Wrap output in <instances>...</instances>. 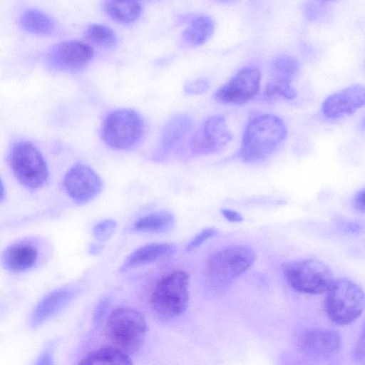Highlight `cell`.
<instances>
[{
  "label": "cell",
  "instance_id": "30",
  "mask_svg": "<svg viewBox=\"0 0 365 365\" xmlns=\"http://www.w3.org/2000/svg\"><path fill=\"white\" fill-rule=\"evenodd\" d=\"M327 2H309L305 7L306 16L309 20L315 21L326 12L328 5Z\"/></svg>",
  "mask_w": 365,
  "mask_h": 365
},
{
  "label": "cell",
  "instance_id": "20",
  "mask_svg": "<svg viewBox=\"0 0 365 365\" xmlns=\"http://www.w3.org/2000/svg\"><path fill=\"white\" fill-rule=\"evenodd\" d=\"M215 22L212 17L201 14L195 16L182 34L183 40L190 46L204 44L213 34Z\"/></svg>",
  "mask_w": 365,
  "mask_h": 365
},
{
  "label": "cell",
  "instance_id": "2",
  "mask_svg": "<svg viewBox=\"0 0 365 365\" xmlns=\"http://www.w3.org/2000/svg\"><path fill=\"white\" fill-rule=\"evenodd\" d=\"M256 253L250 246L232 245L212 253L205 267L207 282L215 288L231 284L255 262Z\"/></svg>",
  "mask_w": 365,
  "mask_h": 365
},
{
  "label": "cell",
  "instance_id": "3",
  "mask_svg": "<svg viewBox=\"0 0 365 365\" xmlns=\"http://www.w3.org/2000/svg\"><path fill=\"white\" fill-rule=\"evenodd\" d=\"M107 329L113 346L130 356L143 346L148 327L140 312L132 308L119 307L110 314Z\"/></svg>",
  "mask_w": 365,
  "mask_h": 365
},
{
  "label": "cell",
  "instance_id": "15",
  "mask_svg": "<svg viewBox=\"0 0 365 365\" xmlns=\"http://www.w3.org/2000/svg\"><path fill=\"white\" fill-rule=\"evenodd\" d=\"M38 257L36 245L21 241L6 248L1 256V262L6 270L21 273L31 269L37 263Z\"/></svg>",
  "mask_w": 365,
  "mask_h": 365
},
{
  "label": "cell",
  "instance_id": "7",
  "mask_svg": "<svg viewBox=\"0 0 365 365\" xmlns=\"http://www.w3.org/2000/svg\"><path fill=\"white\" fill-rule=\"evenodd\" d=\"M144 121L135 110L120 108L111 111L105 118L101 137L110 148L123 150L134 147L144 132Z\"/></svg>",
  "mask_w": 365,
  "mask_h": 365
},
{
  "label": "cell",
  "instance_id": "28",
  "mask_svg": "<svg viewBox=\"0 0 365 365\" xmlns=\"http://www.w3.org/2000/svg\"><path fill=\"white\" fill-rule=\"evenodd\" d=\"M217 233V231L212 227L202 230L188 242L185 250V252H190L197 248L208 239L214 237Z\"/></svg>",
  "mask_w": 365,
  "mask_h": 365
},
{
  "label": "cell",
  "instance_id": "27",
  "mask_svg": "<svg viewBox=\"0 0 365 365\" xmlns=\"http://www.w3.org/2000/svg\"><path fill=\"white\" fill-rule=\"evenodd\" d=\"M117 222L113 219H105L97 224L93 228V235L99 242H105L109 240L115 232Z\"/></svg>",
  "mask_w": 365,
  "mask_h": 365
},
{
  "label": "cell",
  "instance_id": "4",
  "mask_svg": "<svg viewBox=\"0 0 365 365\" xmlns=\"http://www.w3.org/2000/svg\"><path fill=\"white\" fill-rule=\"evenodd\" d=\"M190 277L182 270H176L162 277L154 286L150 302L153 309L165 318L182 314L189 303Z\"/></svg>",
  "mask_w": 365,
  "mask_h": 365
},
{
  "label": "cell",
  "instance_id": "21",
  "mask_svg": "<svg viewBox=\"0 0 365 365\" xmlns=\"http://www.w3.org/2000/svg\"><path fill=\"white\" fill-rule=\"evenodd\" d=\"M106 14L114 21L122 24L135 21L143 11L139 1H106L103 4Z\"/></svg>",
  "mask_w": 365,
  "mask_h": 365
},
{
  "label": "cell",
  "instance_id": "6",
  "mask_svg": "<svg viewBox=\"0 0 365 365\" xmlns=\"http://www.w3.org/2000/svg\"><path fill=\"white\" fill-rule=\"evenodd\" d=\"M282 269L289 285L302 293H323L334 280L331 268L324 262L317 259L284 262Z\"/></svg>",
  "mask_w": 365,
  "mask_h": 365
},
{
  "label": "cell",
  "instance_id": "26",
  "mask_svg": "<svg viewBox=\"0 0 365 365\" xmlns=\"http://www.w3.org/2000/svg\"><path fill=\"white\" fill-rule=\"evenodd\" d=\"M297 97V91L292 86L280 85L267 81L262 93V98L266 101L278 99L292 100Z\"/></svg>",
  "mask_w": 365,
  "mask_h": 365
},
{
  "label": "cell",
  "instance_id": "24",
  "mask_svg": "<svg viewBox=\"0 0 365 365\" xmlns=\"http://www.w3.org/2000/svg\"><path fill=\"white\" fill-rule=\"evenodd\" d=\"M19 22L27 32L40 35L50 34L55 26L53 20L48 14L34 9L22 13Z\"/></svg>",
  "mask_w": 365,
  "mask_h": 365
},
{
  "label": "cell",
  "instance_id": "29",
  "mask_svg": "<svg viewBox=\"0 0 365 365\" xmlns=\"http://www.w3.org/2000/svg\"><path fill=\"white\" fill-rule=\"evenodd\" d=\"M210 86V82L205 78H197L188 81L185 86V93L187 95H196L205 93Z\"/></svg>",
  "mask_w": 365,
  "mask_h": 365
},
{
  "label": "cell",
  "instance_id": "34",
  "mask_svg": "<svg viewBox=\"0 0 365 365\" xmlns=\"http://www.w3.org/2000/svg\"><path fill=\"white\" fill-rule=\"evenodd\" d=\"M5 196V188L4 184L0 178V202L3 200Z\"/></svg>",
  "mask_w": 365,
  "mask_h": 365
},
{
  "label": "cell",
  "instance_id": "13",
  "mask_svg": "<svg viewBox=\"0 0 365 365\" xmlns=\"http://www.w3.org/2000/svg\"><path fill=\"white\" fill-rule=\"evenodd\" d=\"M364 88L354 84L329 96L322 105V113L329 119H339L355 113L364 104Z\"/></svg>",
  "mask_w": 365,
  "mask_h": 365
},
{
  "label": "cell",
  "instance_id": "31",
  "mask_svg": "<svg viewBox=\"0 0 365 365\" xmlns=\"http://www.w3.org/2000/svg\"><path fill=\"white\" fill-rule=\"evenodd\" d=\"M34 365H53L52 354L48 349H45L38 357Z\"/></svg>",
  "mask_w": 365,
  "mask_h": 365
},
{
  "label": "cell",
  "instance_id": "33",
  "mask_svg": "<svg viewBox=\"0 0 365 365\" xmlns=\"http://www.w3.org/2000/svg\"><path fill=\"white\" fill-rule=\"evenodd\" d=\"M221 212L224 217L231 222H240L243 220L242 215L235 210L222 209Z\"/></svg>",
  "mask_w": 365,
  "mask_h": 365
},
{
  "label": "cell",
  "instance_id": "18",
  "mask_svg": "<svg viewBox=\"0 0 365 365\" xmlns=\"http://www.w3.org/2000/svg\"><path fill=\"white\" fill-rule=\"evenodd\" d=\"M300 70L299 61L289 54H279L275 56L269 64V81L281 85L292 86V81Z\"/></svg>",
  "mask_w": 365,
  "mask_h": 365
},
{
  "label": "cell",
  "instance_id": "10",
  "mask_svg": "<svg viewBox=\"0 0 365 365\" xmlns=\"http://www.w3.org/2000/svg\"><path fill=\"white\" fill-rule=\"evenodd\" d=\"M232 135L224 115L207 118L190 139V149L194 155H205L222 150L231 141Z\"/></svg>",
  "mask_w": 365,
  "mask_h": 365
},
{
  "label": "cell",
  "instance_id": "1",
  "mask_svg": "<svg viewBox=\"0 0 365 365\" xmlns=\"http://www.w3.org/2000/svg\"><path fill=\"white\" fill-rule=\"evenodd\" d=\"M287 130L276 115L262 113L252 117L243 132L238 157L247 163H258L270 156L284 142Z\"/></svg>",
  "mask_w": 365,
  "mask_h": 365
},
{
  "label": "cell",
  "instance_id": "19",
  "mask_svg": "<svg viewBox=\"0 0 365 365\" xmlns=\"http://www.w3.org/2000/svg\"><path fill=\"white\" fill-rule=\"evenodd\" d=\"M175 224L173 214L168 210H160L138 218L133 229L141 233L160 234L171 230Z\"/></svg>",
  "mask_w": 365,
  "mask_h": 365
},
{
  "label": "cell",
  "instance_id": "23",
  "mask_svg": "<svg viewBox=\"0 0 365 365\" xmlns=\"http://www.w3.org/2000/svg\"><path fill=\"white\" fill-rule=\"evenodd\" d=\"M192 120L185 114L177 115L164 125L161 135V148H168L177 144L188 133Z\"/></svg>",
  "mask_w": 365,
  "mask_h": 365
},
{
  "label": "cell",
  "instance_id": "22",
  "mask_svg": "<svg viewBox=\"0 0 365 365\" xmlns=\"http://www.w3.org/2000/svg\"><path fill=\"white\" fill-rule=\"evenodd\" d=\"M78 365H133L130 356L113 346L89 352Z\"/></svg>",
  "mask_w": 365,
  "mask_h": 365
},
{
  "label": "cell",
  "instance_id": "32",
  "mask_svg": "<svg viewBox=\"0 0 365 365\" xmlns=\"http://www.w3.org/2000/svg\"><path fill=\"white\" fill-rule=\"evenodd\" d=\"M353 205L356 210L360 212H364V189L359 190L354 197Z\"/></svg>",
  "mask_w": 365,
  "mask_h": 365
},
{
  "label": "cell",
  "instance_id": "9",
  "mask_svg": "<svg viewBox=\"0 0 365 365\" xmlns=\"http://www.w3.org/2000/svg\"><path fill=\"white\" fill-rule=\"evenodd\" d=\"M261 73L255 66H245L214 94L216 101L225 105L245 103L258 95L260 91Z\"/></svg>",
  "mask_w": 365,
  "mask_h": 365
},
{
  "label": "cell",
  "instance_id": "12",
  "mask_svg": "<svg viewBox=\"0 0 365 365\" xmlns=\"http://www.w3.org/2000/svg\"><path fill=\"white\" fill-rule=\"evenodd\" d=\"M63 187L70 198L78 204H85L97 197L103 188V182L90 166L78 163L65 174Z\"/></svg>",
  "mask_w": 365,
  "mask_h": 365
},
{
  "label": "cell",
  "instance_id": "17",
  "mask_svg": "<svg viewBox=\"0 0 365 365\" xmlns=\"http://www.w3.org/2000/svg\"><path fill=\"white\" fill-rule=\"evenodd\" d=\"M72 292L67 289H59L46 294L35 307L31 318V325L36 327L55 314L71 298Z\"/></svg>",
  "mask_w": 365,
  "mask_h": 365
},
{
  "label": "cell",
  "instance_id": "11",
  "mask_svg": "<svg viewBox=\"0 0 365 365\" xmlns=\"http://www.w3.org/2000/svg\"><path fill=\"white\" fill-rule=\"evenodd\" d=\"M93 55V48L88 44L79 41H66L47 51L45 63L53 71L76 72L87 66Z\"/></svg>",
  "mask_w": 365,
  "mask_h": 365
},
{
  "label": "cell",
  "instance_id": "5",
  "mask_svg": "<svg viewBox=\"0 0 365 365\" xmlns=\"http://www.w3.org/2000/svg\"><path fill=\"white\" fill-rule=\"evenodd\" d=\"M364 307L362 288L349 279L334 280L327 291L325 312L328 317L338 324H351L361 314Z\"/></svg>",
  "mask_w": 365,
  "mask_h": 365
},
{
  "label": "cell",
  "instance_id": "25",
  "mask_svg": "<svg viewBox=\"0 0 365 365\" xmlns=\"http://www.w3.org/2000/svg\"><path fill=\"white\" fill-rule=\"evenodd\" d=\"M85 36L92 44L103 48H112L118 41L113 30L102 24H90L86 30Z\"/></svg>",
  "mask_w": 365,
  "mask_h": 365
},
{
  "label": "cell",
  "instance_id": "14",
  "mask_svg": "<svg viewBox=\"0 0 365 365\" xmlns=\"http://www.w3.org/2000/svg\"><path fill=\"white\" fill-rule=\"evenodd\" d=\"M341 338L334 330L312 329L300 337V348L308 355L324 359L334 355L340 348Z\"/></svg>",
  "mask_w": 365,
  "mask_h": 365
},
{
  "label": "cell",
  "instance_id": "16",
  "mask_svg": "<svg viewBox=\"0 0 365 365\" xmlns=\"http://www.w3.org/2000/svg\"><path fill=\"white\" fill-rule=\"evenodd\" d=\"M175 251L176 247L171 243L155 242L140 246L126 257L120 269L127 270L165 259Z\"/></svg>",
  "mask_w": 365,
  "mask_h": 365
},
{
  "label": "cell",
  "instance_id": "8",
  "mask_svg": "<svg viewBox=\"0 0 365 365\" xmlns=\"http://www.w3.org/2000/svg\"><path fill=\"white\" fill-rule=\"evenodd\" d=\"M9 163L16 179L28 189H38L48 180L46 162L39 150L29 141L20 140L14 145Z\"/></svg>",
  "mask_w": 365,
  "mask_h": 365
}]
</instances>
